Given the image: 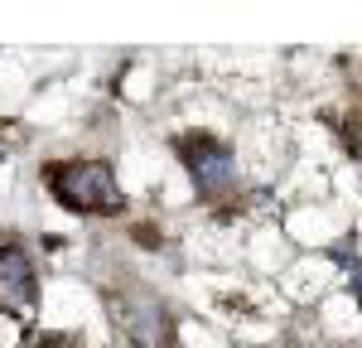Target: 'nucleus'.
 <instances>
[{
    "instance_id": "obj_1",
    "label": "nucleus",
    "mask_w": 362,
    "mask_h": 348,
    "mask_svg": "<svg viewBox=\"0 0 362 348\" xmlns=\"http://www.w3.org/2000/svg\"><path fill=\"white\" fill-rule=\"evenodd\" d=\"M44 179L63 208H78V213H116L121 208L112 165H102V160H63V165H49Z\"/></svg>"
},
{
    "instance_id": "obj_2",
    "label": "nucleus",
    "mask_w": 362,
    "mask_h": 348,
    "mask_svg": "<svg viewBox=\"0 0 362 348\" xmlns=\"http://www.w3.org/2000/svg\"><path fill=\"white\" fill-rule=\"evenodd\" d=\"M184 165H189V174H194L198 194H227L232 179H237V155H232L227 145L208 141V136L184 141Z\"/></svg>"
},
{
    "instance_id": "obj_3",
    "label": "nucleus",
    "mask_w": 362,
    "mask_h": 348,
    "mask_svg": "<svg viewBox=\"0 0 362 348\" xmlns=\"http://www.w3.org/2000/svg\"><path fill=\"white\" fill-rule=\"evenodd\" d=\"M0 305L25 315L34 305V261H29L25 247H0Z\"/></svg>"
},
{
    "instance_id": "obj_4",
    "label": "nucleus",
    "mask_w": 362,
    "mask_h": 348,
    "mask_svg": "<svg viewBox=\"0 0 362 348\" xmlns=\"http://www.w3.org/2000/svg\"><path fill=\"white\" fill-rule=\"evenodd\" d=\"M126 329H131V339L140 348H169V319L160 305H140L126 315Z\"/></svg>"
},
{
    "instance_id": "obj_5",
    "label": "nucleus",
    "mask_w": 362,
    "mask_h": 348,
    "mask_svg": "<svg viewBox=\"0 0 362 348\" xmlns=\"http://www.w3.org/2000/svg\"><path fill=\"white\" fill-rule=\"evenodd\" d=\"M348 281H353V295H358V305H362V266H353V271H348Z\"/></svg>"
}]
</instances>
